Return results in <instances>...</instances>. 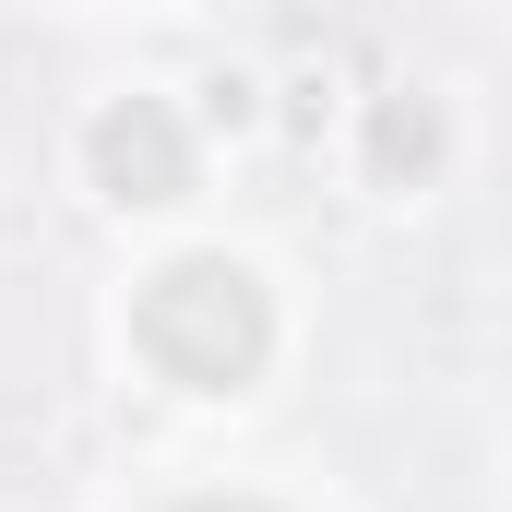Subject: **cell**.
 <instances>
[{
    "mask_svg": "<svg viewBox=\"0 0 512 512\" xmlns=\"http://www.w3.org/2000/svg\"><path fill=\"white\" fill-rule=\"evenodd\" d=\"M131 334H143V358L167 370V382L191 393H239L262 370V346H274V310H262V286L239 262H167L155 286H143V310H131Z\"/></svg>",
    "mask_w": 512,
    "mask_h": 512,
    "instance_id": "1",
    "label": "cell"
},
{
    "mask_svg": "<svg viewBox=\"0 0 512 512\" xmlns=\"http://www.w3.org/2000/svg\"><path fill=\"white\" fill-rule=\"evenodd\" d=\"M96 179H108L120 203H179V191H191V131L167 120L155 96H120V108L96 120Z\"/></svg>",
    "mask_w": 512,
    "mask_h": 512,
    "instance_id": "2",
    "label": "cell"
},
{
    "mask_svg": "<svg viewBox=\"0 0 512 512\" xmlns=\"http://www.w3.org/2000/svg\"><path fill=\"white\" fill-rule=\"evenodd\" d=\"M382 167H429V108H393L382 120Z\"/></svg>",
    "mask_w": 512,
    "mask_h": 512,
    "instance_id": "3",
    "label": "cell"
},
{
    "mask_svg": "<svg viewBox=\"0 0 512 512\" xmlns=\"http://www.w3.org/2000/svg\"><path fill=\"white\" fill-rule=\"evenodd\" d=\"M179 512H251V501H179Z\"/></svg>",
    "mask_w": 512,
    "mask_h": 512,
    "instance_id": "4",
    "label": "cell"
}]
</instances>
